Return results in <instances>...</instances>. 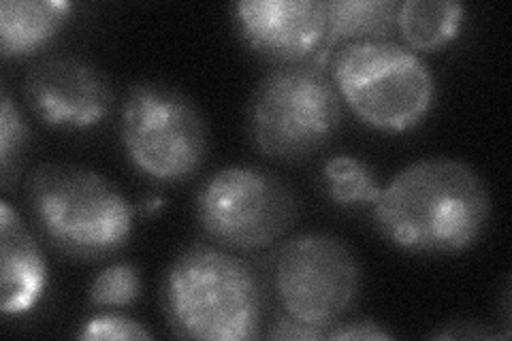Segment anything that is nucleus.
I'll return each instance as SVG.
<instances>
[{
	"mask_svg": "<svg viewBox=\"0 0 512 341\" xmlns=\"http://www.w3.org/2000/svg\"><path fill=\"white\" fill-rule=\"evenodd\" d=\"M26 99L45 124L58 128L99 124L114 103L103 73L84 58L67 54L32 64L26 75Z\"/></svg>",
	"mask_w": 512,
	"mask_h": 341,
	"instance_id": "1a4fd4ad",
	"label": "nucleus"
},
{
	"mask_svg": "<svg viewBox=\"0 0 512 341\" xmlns=\"http://www.w3.org/2000/svg\"><path fill=\"white\" fill-rule=\"evenodd\" d=\"M327 11V50L338 41H382L397 26L399 5L391 0H333Z\"/></svg>",
	"mask_w": 512,
	"mask_h": 341,
	"instance_id": "4468645a",
	"label": "nucleus"
},
{
	"mask_svg": "<svg viewBox=\"0 0 512 341\" xmlns=\"http://www.w3.org/2000/svg\"><path fill=\"white\" fill-rule=\"evenodd\" d=\"M342 122L340 92L314 62L271 71L256 86L248 128L256 148L276 160L314 154Z\"/></svg>",
	"mask_w": 512,
	"mask_h": 341,
	"instance_id": "39448f33",
	"label": "nucleus"
},
{
	"mask_svg": "<svg viewBox=\"0 0 512 341\" xmlns=\"http://www.w3.org/2000/svg\"><path fill=\"white\" fill-rule=\"evenodd\" d=\"M274 282L286 314L312 327H335L359 295L357 258L344 241L303 233L276 256Z\"/></svg>",
	"mask_w": 512,
	"mask_h": 341,
	"instance_id": "6e6552de",
	"label": "nucleus"
},
{
	"mask_svg": "<svg viewBox=\"0 0 512 341\" xmlns=\"http://www.w3.org/2000/svg\"><path fill=\"white\" fill-rule=\"evenodd\" d=\"M269 335H271V339H291V341L301 339V341H312V339H323V337H327V331L320 329V327H312V324H306V322H301V320H297V318L286 316V318H282V320L276 324V329H271Z\"/></svg>",
	"mask_w": 512,
	"mask_h": 341,
	"instance_id": "6ab92c4d",
	"label": "nucleus"
},
{
	"mask_svg": "<svg viewBox=\"0 0 512 341\" xmlns=\"http://www.w3.org/2000/svg\"><path fill=\"white\" fill-rule=\"evenodd\" d=\"M335 88L348 107L378 131H408L434 107L436 79L408 47L357 41L333 60Z\"/></svg>",
	"mask_w": 512,
	"mask_h": 341,
	"instance_id": "20e7f679",
	"label": "nucleus"
},
{
	"mask_svg": "<svg viewBox=\"0 0 512 341\" xmlns=\"http://www.w3.org/2000/svg\"><path fill=\"white\" fill-rule=\"evenodd\" d=\"M295 209L293 192L276 175L242 165L214 173L197 197L203 231L235 250L274 243L293 224Z\"/></svg>",
	"mask_w": 512,
	"mask_h": 341,
	"instance_id": "0eeeda50",
	"label": "nucleus"
},
{
	"mask_svg": "<svg viewBox=\"0 0 512 341\" xmlns=\"http://www.w3.org/2000/svg\"><path fill=\"white\" fill-rule=\"evenodd\" d=\"M173 331L205 341H246L261 324V288L252 269L214 246H195L175 258L163 286Z\"/></svg>",
	"mask_w": 512,
	"mask_h": 341,
	"instance_id": "f03ea898",
	"label": "nucleus"
},
{
	"mask_svg": "<svg viewBox=\"0 0 512 341\" xmlns=\"http://www.w3.org/2000/svg\"><path fill=\"white\" fill-rule=\"evenodd\" d=\"M152 335L141 327L139 322L118 316V314H103L94 316L84 324L79 339L99 341V339H150Z\"/></svg>",
	"mask_w": 512,
	"mask_h": 341,
	"instance_id": "a211bd4d",
	"label": "nucleus"
},
{
	"mask_svg": "<svg viewBox=\"0 0 512 341\" xmlns=\"http://www.w3.org/2000/svg\"><path fill=\"white\" fill-rule=\"evenodd\" d=\"M26 139L28 131L20 111L13 107L9 92L3 90V109H0V162H3L5 177L11 171L13 160L20 156Z\"/></svg>",
	"mask_w": 512,
	"mask_h": 341,
	"instance_id": "f3484780",
	"label": "nucleus"
},
{
	"mask_svg": "<svg viewBox=\"0 0 512 341\" xmlns=\"http://www.w3.org/2000/svg\"><path fill=\"white\" fill-rule=\"evenodd\" d=\"M28 199L47 239L69 256L105 258L131 237V203L90 169L43 165L30 175Z\"/></svg>",
	"mask_w": 512,
	"mask_h": 341,
	"instance_id": "7ed1b4c3",
	"label": "nucleus"
},
{
	"mask_svg": "<svg viewBox=\"0 0 512 341\" xmlns=\"http://www.w3.org/2000/svg\"><path fill=\"white\" fill-rule=\"evenodd\" d=\"M122 143L139 171L160 182H180L201 167L207 128L184 94L137 84L122 107Z\"/></svg>",
	"mask_w": 512,
	"mask_h": 341,
	"instance_id": "423d86ee",
	"label": "nucleus"
},
{
	"mask_svg": "<svg viewBox=\"0 0 512 341\" xmlns=\"http://www.w3.org/2000/svg\"><path fill=\"white\" fill-rule=\"evenodd\" d=\"M325 184L331 201L338 205H374L380 197L382 186L378 184L372 169L355 156H333L323 169Z\"/></svg>",
	"mask_w": 512,
	"mask_h": 341,
	"instance_id": "2eb2a0df",
	"label": "nucleus"
},
{
	"mask_svg": "<svg viewBox=\"0 0 512 341\" xmlns=\"http://www.w3.org/2000/svg\"><path fill=\"white\" fill-rule=\"evenodd\" d=\"M244 41L267 58L301 64L327 50V11L318 0H246L235 5Z\"/></svg>",
	"mask_w": 512,
	"mask_h": 341,
	"instance_id": "9d476101",
	"label": "nucleus"
},
{
	"mask_svg": "<svg viewBox=\"0 0 512 341\" xmlns=\"http://www.w3.org/2000/svg\"><path fill=\"white\" fill-rule=\"evenodd\" d=\"M0 254H3L0 256L3 261L0 310L5 316H22L39 303L47 273L37 241L9 203L0 205Z\"/></svg>",
	"mask_w": 512,
	"mask_h": 341,
	"instance_id": "9b49d317",
	"label": "nucleus"
},
{
	"mask_svg": "<svg viewBox=\"0 0 512 341\" xmlns=\"http://www.w3.org/2000/svg\"><path fill=\"white\" fill-rule=\"evenodd\" d=\"M327 339H365V341H384L391 339L387 331H382L378 324L374 322H352L344 324V327H338L335 331H327Z\"/></svg>",
	"mask_w": 512,
	"mask_h": 341,
	"instance_id": "aec40b11",
	"label": "nucleus"
},
{
	"mask_svg": "<svg viewBox=\"0 0 512 341\" xmlns=\"http://www.w3.org/2000/svg\"><path fill=\"white\" fill-rule=\"evenodd\" d=\"M491 199L480 175L461 160L412 162L382 186L374 203L380 233L416 254L470 248L487 229Z\"/></svg>",
	"mask_w": 512,
	"mask_h": 341,
	"instance_id": "f257e3e1",
	"label": "nucleus"
},
{
	"mask_svg": "<svg viewBox=\"0 0 512 341\" xmlns=\"http://www.w3.org/2000/svg\"><path fill=\"white\" fill-rule=\"evenodd\" d=\"M73 5L67 0H5L0 5V50L3 56H26L50 43Z\"/></svg>",
	"mask_w": 512,
	"mask_h": 341,
	"instance_id": "f8f14e48",
	"label": "nucleus"
},
{
	"mask_svg": "<svg viewBox=\"0 0 512 341\" xmlns=\"http://www.w3.org/2000/svg\"><path fill=\"white\" fill-rule=\"evenodd\" d=\"M466 7L453 0H406L399 5L397 26L414 50L436 52L457 39Z\"/></svg>",
	"mask_w": 512,
	"mask_h": 341,
	"instance_id": "ddd939ff",
	"label": "nucleus"
},
{
	"mask_svg": "<svg viewBox=\"0 0 512 341\" xmlns=\"http://www.w3.org/2000/svg\"><path fill=\"white\" fill-rule=\"evenodd\" d=\"M141 292L139 273L133 265L118 263L103 269L96 275L90 286V301L94 305H128L133 303Z\"/></svg>",
	"mask_w": 512,
	"mask_h": 341,
	"instance_id": "dca6fc26",
	"label": "nucleus"
}]
</instances>
